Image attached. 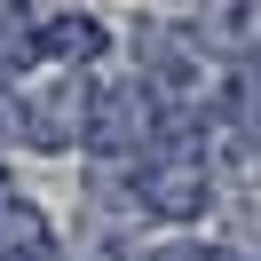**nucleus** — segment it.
<instances>
[{"label":"nucleus","mask_w":261,"mask_h":261,"mask_svg":"<svg viewBox=\"0 0 261 261\" xmlns=\"http://www.w3.org/2000/svg\"><path fill=\"white\" fill-rule=\"evenodd\" d=\"M214 206V174L206 159H166V150H150V159H135V214H150V222H206Z\"/></svg>","instance_id":"1"},{"label":"nucleus","mask_w":261,"mask_h":261,"mask_svg":"<svg viewBox=\"0 0 261 261\" xmlns=\"http://www.w3.org/2000/svg\"><path fill=\"white\" fill-rule=\"evenodd\" d=\"M229 261H261V253H229Z\"/></svg>","instance_id":"2"}]
</instances>
